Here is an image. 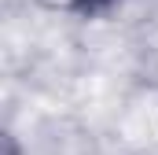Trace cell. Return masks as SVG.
<instances>
[{
  "mask_svg": "<svg viewBox=\"0 0 158 155\" xmlns=\"http://www.w3.org/2000/svg\"><path fill=\"white\" fill-rule=\"evenodd\" d=\"M40 4L52 7V11H66V15H96V11H103L118 0H40Z\"/></svg>",
  "mask_w": 158,
  "mask_h": 155,
  "instance_id": "cell-1",
  "label": "cell"
},
{
  "mask_svg": "<svg viewBox=\"0 0 158 155\" xmlns=\"http://www.w3.org/2000/svg\"><path fill=\"white\" fill-rule=\"evenodd\" d=\"M4 155H22L19 152V140H15L11 133H4Z\"/></svg>",
  "mask_w": 158,
  "mask_h": 155,
  "instance_id": "cell-2",
  "label": "cell"
}]
</instances>
